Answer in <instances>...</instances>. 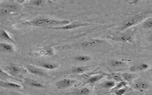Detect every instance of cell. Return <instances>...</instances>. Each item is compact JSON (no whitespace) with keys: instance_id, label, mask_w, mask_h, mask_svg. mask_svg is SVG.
Listing matches in <instances>:
<instances>
[{"instance_id":"cell-1","label":"cell","mask_w":152,"mask_h":95,"mask_svg":"<svg viewBox=\"0 0 152 95\" xmlns=\"http://www.w3.org/2000/svg\"><path fill=\"white\" fill-rule=\"evenodd\" d=\"M24 24H29L36 27H55L63 26L70 23V21L67 20H55L49 18H40L34 20L24 22Z\"/></svg>"},{"instance_id":"cell-2","label":"cell","mask_w":152,"mask_h":95,"mask_svg":"<svg viewBox=\"0 0 152 95\" xmlns=\"http://www.w3.org/2000/svg\"><path fill=\"white\" fill-rule=\"evenodd\" d=\"M147 12H141L139 14H136L128 20L124 22L122 26L119 28L118 30L119 31H122L126 28L131 27L134 25H136L141 21H142L147 17Z\"/></svg>"},{"instance_id":"cell-3","label":"cell","mask_w":152,"mask_h":95,"mask_svg":"<svg viewBox=\"0 0 152 95\" xmlns=\"http://www.w3.org/2000/svg\"><path fill=\"white\" fill-rule=\"evenodd\" d=\"M5 71H6L7 73H8L9 74L14 77L21 75L22 74L24 73L26 71H27L26 68L24 69L23 68H21L14 64H10L7 66L5 68Z\"/></svg>"},{"instance_id":"cell-4","label":"cell","mask_w":152,"mask_h":95,"mask_svg":"<svg viewBox=\"0 0 152 95\" xmlns=\"http://www.w3.org/2000/svg\"><path fill=\"white\" fill-rule=\"evenodd\" d=\"M91 23H81V22H74L69 23L68 24L63 26H59V27H50L48 28H53V29H57V30H72L74 28H77L81 27H84V26H87L91 25Z\"/></svg>"},{"instance_id":"cell-5","label":"cell","mask_w":152,"mask_h":95,"mask_svg":"<svg viewBox=\"0 0 152 95\" xmlns=\"http://www.w3.org/2000/svg\"><path fill=\"white\" fill-rule=\"evenodd\" d=\"M24 68L27 69V71L34 75L40 76V77H46V74L40 68L36 67L34 65L30 64H26L24 65Z\"/></svg>"},{"instance_id":"cell-6","label":"cell","mask_w":152,"mask_h":95,"mask_svg":"<svg viewBox=\"0 0 152 95\" xmlns=\"http://www.w3.org/2000/svg\"><path fill=\"white\" fill-rule=\"evenodd\" d=\"M109 38L115 42H132V36L127 34H121L119 35H115L113 36H109Z\"/></svg>"},{"instance_id":"cell-7","label":"cell","mask_w":152,"mask_h":95,"mask_svg":"<svg viewBox=\"0 0 152 95\" xmlns=\"http://www.w3.org/2000/svg\"><path fill=\"white\" fill-rule=\"evenodd\" d=\"M33 53L38 55L51 56L55 55V52H54V49L52 47L46 46V47H43L42 48H40L37 50L34 51Z\"/></svg>"},{"instance_id":"cell-8","label":"cell","mask_w":152,"mask_h":95,"mask_svg":"<svg viewBox=\"0 0 152 95\" xmlns=\"http://www.w3.org/2000/svg\"><path fill=\"white\" fill-rule=\"evenodd\" d=\"M76 81L75 80H72L69 78H65L62 79L61 80H59L56 83V86L59 88H67L69 87L72 86Z\"/></svg>"},{"instance_id":"cell-9","label":"cell","mask_w":152,"mask_h":95,"mask_svg":"<svg viewBox=\"0 0 152 95\" xmlns=\"http://www.w3.org/2000/svg\"><path fill=\"white\" fill-rule=\"evenodd\" d=\"M104 43V40L99 39H90L88 41L84 42L82 43V46L86 48H90L99 45Z\"/></svg>"},{"instance_id":"cell-10","label":"cell","mask_w":152,"mask_h":95,"mask_svg":"<svg viewBox=\"0 0 152 95\" xmlns=\"http://www.w3.org/2000/svg\"><path fill=\"white\" fill-rule=\"evenodd\" d=\"M132 88L136 90L143 91L145 90L149 89L150 86L146 81H137L132 85Z\"/></svg>"},{"instance_id":"cell-11","label":"cell","mask_w":152,"mask_h":95,"mask_svg":"<svg viewBox=\"0 0 152 95\" xmlns=\"http://www.w3.org/2000/svg\"><path fill=\"white\" fill-rule=\"evenodd\" d=\"M0 87L9 89H19L21 88V86L14 83L5 81L4 80L0 81Z\"/></svg>"},{"instance_id":"cell-12","label":"cell","mask_w":152,"mask_h":95,"mask_svg":"<svg viewBox=\"0 0 152 95\" xmlns=\"http://www.w3.org/2000/svg\"><path fill=\"white\" fill-rule=\"evenodd\" d=\"M0 50L3 52L8 53H12L15 52V49L13 45L6 43H0Z\"/></svg>"},{"instance_id":"cell-13","label":"cell","mask_w":152,"mask_h":95,"mask_svg":"<svg viewBox=\"0 0 152 95\" xmlns=\"http://www.w3.org/2000/svg\"><path fill=\"white\" fill-rule=\"evenodd\" d=\"M24 82L28 86L32 87H35V88H45L46 86L42 84L41 83L37 81L36 80H33L31 78H24Z\"/></svg>"},{"instance_id":"cell-14","label":"cell","mask_w":152,"mask_h":95,"mask_svg":"<svg viewBox=\"0 0 152 95\" xmlns=\"http://www.w3.org/2000/svg\"><path fill=\"white\" fill-rule=\"evenodd\" d=\"M149 68H150V66L148 64H144V63H142V64H137V65H134L131 66L129 68V71L131 72L142 71L146 70V69H148Z\"/></svg>"},{"instance_id":"cell-15","label":"cell","mask_w":152,"mask_h":95,"mask_svg":"<svg viewBox=\"0 0 152 95\" xmlns=\"http://www.w3.org/2000/svg\"><path fill=\"white\" fill-rule=\"evenodd\" d=\"M121 76L124 81H126L127 83H131L133 80L137 78V75L134 73H129V72H122L121 73Z\"/></svg>"},{"instance_id":"cell-16","label":"cell","mask_w":152,"mask_h":95,"mask_svg":"<svg viewBox=\"0 0 152 95\" xmlns=\"http://www.w3.org/2000/svg\"><path fill=\"white\" fill-rule=\"evenodd\" d=\"M89 69L90 67L88 66H78L72 69V72L75 74H82L89 70Z\"/></svg>"},{"instance_id":"cell-17","label":"cell","mask_w":152,"mask_h":95,"mask_svg":"<svg viewBox=\"0 0 152 95\" xmlns=\"http://www.w3.org/2000/svg\"><path fill=\"white\" fill-rule=\"evenodd\" d=\"M0 37L1 39L11 43H15V41L12 39V38H11V37L8 34V33L5 30L2 28L0 30Z\"/></svg>"},{"instance_id":"cell-18","label":"cell","mask_w":152,"mask_h":95,"mask_svg":"<svg viewBox=\"0 0 152 95\" xmlns=\"http://www.w3.org/2000/svg\"><path fill=\"white\" fill-rule=\"evenodd\" d=\"M104 75H102V74H99V75H96L92 77H90V78H88L87 80L86 83L88 84H93L95 83L100 80H101L103 77H104Z\"/></svg>"},{"instance_id":"cell-19","label":"cell","mask_w":152,"mask_h":95,"mask_svg":"<svg viewBox=\"0 0 152 95\" xmlns=\"http://www.w3.org/2000/svg\"><path fill=\"white\" fill-rule=\"evenodd\" d=\"M40 66L45 69H54L58 68V65L52 62H43L40 64Z\"/></svg>"},{"instance_id":"cell-20","label":"cell","mask_w":152,"mask_h":95,"mask_svg":"<svg viewBox=\"0 0 152 95\" xmlns=\"http://www.w3.org/2000/svg\"><path fill=\"white\" fill-rule=\"evenodd\" d=\"M0 7H5L7 8L11 11H12L13 12H15L17 11H18L19 7L16 4H13V3H10V4H5L4 5H1Z\"/></svg>"},{"instance_id":"cell-21","label":"cell","mask_w":152,"mask_h":95,"mask_svg":"<svg viewBox=\"0 0 152 95\" xmlns=\"http://www.w3.org/2000/svg\"><path fill=\"white\" fill-rule=\"evenodd\" d=\"M116 86L115 82L112 80H106L101 83V86L105 88H113Z\"/></svg>"},{"instance_id":"cell-22","label":"cell","mask_w":152,"mask_h":95,"mask_svg":"<svg viewBox=\"0 0 152 95\" xmlns=\"http://www.w3.org/2000/svg\"><path fill=\"white\" fill-rule=\"evenodd\" d=\"M0 76H1V80H2L3 78L4 79H7V78H11V79H14L18 81H20L18 79H17V78L11 75L10 74H9L8 73H7L5 70H3L2 68L0 69Z\"/></svg>"},{"instance_id":"cell-23","label":"cell","mask_w":152,"mask_h":95,"mask_svg":"<svg viewBox=\"0 0 152 95\" xmlns=\"http://www.w3.org/2000/svg\"><path fill=\"white\" fill-rule=\"evenodd\" d=\"M110 65L112 67H122L125 65V63L122 61L112 60L110 62Z\"/></svg>"},{"instance_id":"cell-24","label":"cell","mask_w":152,"mask_h":95,"mask_svg":"<svg viewBox=\"0 0 152 95\" xmlns=\"http://www.w3.org/2000/svg\"><path fill=\"white\" fill-rule=\"evenodd\" d=\"M110 77L112 78L113 80H115L117 82H121L122 81H124V79L122 78L121 73H117V72H113V73H111L109 75Z\"/></svg>"},{"instance_id":"cell-25","label":"cell","mask_w":152,"mask_h":95,"mask_svg":"<svg viewBox=\"0 0 152 95\" xmlns=\"http://www.w3.org/2000/svg\"><path fill=\"white\" fill-rule=\"evenodd\" d=\"M127 85H128V83L125 81H122L121 82H119L118 83V84L112 89V90L113 91H115V90H117L118 89H120V88H124V87H127Z\"/></svg>"},{"instance_id":"cell-26","label":"cell","mask_w":152,"mask_h":95,"mask_svg":"<svg viewBox=\"0 0 152 95\" xmlns=\"http://www.w3.org/2000/svg\"><path fill=\"white\" fill-rule=\"evenodd\" d=\"M74 59L78 62H87L91 60V58L87 55H78L75 56Z\"/></svg>"},{"instance_id":"cell-27","label":"cell","mask_w":152,"mask_h":95,"mask_svg":"<svg viewBox=\"0 0 152 95\" xmlns=\"http://www.w3.org/2000/svg\"><path fill=\"white\" fill-rule=\"evenodd\" d=\"M90 93V90L86 87L81 88L77 90L76 94L78 95H88Z\"/></svg>"},{"instance_id":"cell-28","label":"cell","mask_w":152,"mask_h":95,"mask_svg":"<svg viewBox=\"0 0 152 95\" xmlns=\"http://www.w3.org/2000/svg\"><path fill=\"white\" fill-rule=\"evenodd\" d=\"M142 27L145 29H151L152 28V18H149L145 21L143 23Z\"/></svg>"},{"instance_id":"cell-29","label":"cell","mask_w":152,"mask_h":95,"mask_svg":"<svg viewBox=\"0 0 152 95\" xmlns=\"http://www.w3.org/2000/svg\"><path fill=\"white\" fill-rule=\"evenodd\" d=\"M31 3V5H33L34 6H42L44 5L46 1L44 0H35V1H30Z\"/></svg>"},{"instance_id":"cell-30","label":"cell","mask_w":152,"mask_h":95,"mask_svg":"<svg viewBox=\"0 0 152 95\" xmlns=\"http://www.w3.org/2000/svg\"><path fill=\"white\" fill-rule=\"evenodd\" d=\"M13 12L10 10L5 8V7H0V14L1 15H7L10 13H12Z\"/></svg>"},{"instance_id":"cell-31","label":"cell","mask_w":152,"mask_h":95,"mask_svg":"<svg viewBox=\"0 0 152 95\" xmlns=\"http://www.w3.org/2000/svg\"><path fill=\"white\" fill-rule=\"evenodd\" d=\"M128 90V88L127 87H124V88H122L120 89H118L117 90H115L113 91V93L116 94V95H123L124 94L126 91Z\"/></svg>"},{"instance_id":"cell-32","label":"cell","mask_w":152,"mask_h":95,"mask_svg":"<svg viewBox=\"0 0 152 95\" xmlns=\"http://www.w3.org/2000/svg\"><path fill=\"white\" fill-rule=\"evenodd\" d=\"M12 95H24V94H20V93H16V92H14L12 93Z\"/></svg>"},{"instance_id":"cell-33","label":"cell","mask_w":152,"mask_h":95,"mask_svg":"<svg viewBox=\"0 0 152 95\" xmlns=\"http://www.w3.org/2000/svg\"><path fill=\"white\" fill-rule=\"evenodd\" d=\"M148 40L150 42H152V35L148 37Z\"/></svg>"}]
</instances>
